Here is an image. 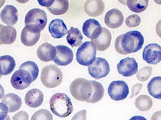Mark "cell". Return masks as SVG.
<instances>
[{
    "label": "cell",
    "instance_id": "obj_5",
    "mask_svg": "<svg viewBox=\"0 0 161 120\" xmlns=\"http://www.w3.org/2000/svg\"><path fill=\"white\" fill-rule=\"evenodd\" d=\"M91 39L97 50L104 51L110 46L112 35L108 29L101 26L93 32Z\"/></svg>",
    "mask_w": 161,
    "mask_h": 120
},
{
    "label": "cell",
    "instance_id": "obj_37",
    "mask_svg": "<svg viewBox=\"0 0 161 120\" xmlns=\"http://www.w3.org/2000/svg\"><path fill=\"white\" fill-rule=\"evenodd\" d=\"M13 120H28V115L25 111H20L13 117Z\"/></svg>",
    "mask_w": 161,
    "mask_h": 120
},
{
    "label": "cell",
    "instance_id": "obj_24",
    "mask_svg": "<svg viewBox=\"0 0 161 120\" xmlns=\"http://www.w3.org/2000/svg\"><path fill=\"white\" fill-rule=\"evenodd\" d=\"M47 8L50 13L55 16L64 15L69 9V2L67 0H54L52 6Z\"/></svg>",
    "mask_w": 161,
    "mask_h": 120
},
{
    "label": "cell",
    "instance_id": "obj_27",
    "mask_svg": "<svg viewBox=\"0 0 161 120\" xmlns=\"http://www.w3.org/2000/svg\"><path fill=\"white\" fill-rule=\"evenodd\" d=\"M90 82L92 86V93L90 99L86 102L90 103H95L99 102L102 99L104 96L105 90L101 83L93 80L90 81Z\"/></svg>",
    "mask_w": 161,
    "mask_h": 120
},
{
    "label": "cell",
    "instance_id": "obj_45",
    "mask_svg": "<svg viewBox=\"0 0 161 120\" xmlns=\"http://www.w3.org/2000/svg\"><path fill=\"white\" fill-rule=\"evenodd\" d=\"M154 2L158 4L161 5V1H154Z\"/></svg>",
    "mask_w": 161,
    "mask_h": 120
},
{
    "label": "cell",
    "instance_id": "obj_19",
    "mask_svg": "<svg viewBox=\"0 0 161 120\" xmlns=\"http://www.w3.org/2000/svg\"><path fill=\"white\" fill-rule=\"evenodd\" d=\"M43 100L44 95L43 93L37 89H33L27 92L25 101L29 107L37 108L42 104Z\"/></svg>",
    "mask_w": 161,
    "mask_h": 120
},
{
    "label": "cell",
    "instance_id": "obj_2",
    "mask_svg": "<svg viewBox=\"0 0 161 120\" xmlns=\"http://www.w3.org/2000/svg\"><path fill=\"white\" fill-rule=\"evenodd\" d=\"M50 106L53 114L59 117H67L74 111L71 99L65 93H57L54 94L50 99Z\"/></svg>",
    "mask_w": 161,
    "mask_h": 120
},
{
    "label": "cell",
    "instance_id": "obj_20",
    "mask_svg": "<svg viewBox=\"0 0 161 120\" xmlns=\"http://www.w3.org/2000/svg\"><path fill=\"white\" fill-rule=\"evenodd\" d=\"M49 30L55 39H61L68 34V28L64 21L59 19L53 20L49 24Z\"/></svg>",
    "mask_w": 161,
    "mask_h": 120
},
{
    "label": "cell",
    "instance_id": "obj_43",
    "mask_svg": "<svg viewBox=\"0 0 161 120\" xmlns=\"http://www.w3.org/2000/svg\"><path fill=\"white\" fill-rule=\"evenodd\" d=\"M5 3V1H0V8Z\"/></svg>",
    "mask_w": 161,
    "mask_h": 120
},
{
    "label": "cell",
    "instance_id": "obj_1",
    "mask_svg": "<svg viewBox=\"0 0 161 120\" xmlns=\"http://www.w3.org/2000/svg\"><path fill=\"white\" fill-rule=\"evenodd\" d=\"M144 43V39L141 32L131 31L119 36L115 39L114 47L117 53L127 55L140 50Z\"/></svg>",
    "mask_w": 161,
    "mask_h": 120
},
{
    "label": "cell",
    "instance_id": "obj_14",
    "mask_svg": "<svg viewBox=\"0 0 161 120\" xmlns=\"http://www.w3.org/2000/svg\"><path fill=\"white\" fill-rule=\"evenodd\" d=\"M57 55L54 62L58 66H65L72 62L74 54L72 50L67 46L58 45L55 47Z\"/></svg>",
    "mask_w": 161,
    "mask_h": 120
},
{
    "label": "cell",
    "instance_id": "obj_38",
    "mask_svg": "<svg viewBox=\"0 0 161 120\" xmlns=\"http://www.w3.org/2000/svg\"><path fill=\"white\" fill-rule=\"evenodd\" d=\"M86 110H83L75 114L72 120H86Z\"/></svg>",
    "mask_w": 161,
    "mask_h": 120
},
{
    "label": "cell",
    "instance_id": "obj_11",
    "mask_svg": "<svg viewBox=\"0 0 161 120\" xmlns=\"http://www.w3.org/2000/svg\"><path fill=\"white\" fill-rule=\"evenodd\" d=\"M41 31L33 25H26L23 29L21 34V41L27 47H32L36 45L41 36Z\"/></svg>",
    "mask_w": 161,
    "mask_h": 120
},
{
    "label": "cell",
    "instance_id": "obj_4",
    "mask_svg": "<svg viewBox=\"0 0 161 120\" xmlns=\"http://www.w3.org/2000/svg\"><path fill=\"white\" fill-rule=\"evenodd\" d=\"M41 80L46 87L54 88L62 83L63 74L61 70L56 65H48L42 69Z\"/></svg>",
    "mask_w": 161,
    "mask_h": 120
},
{
    "label": "cell",
    "instance_id": "obj_31",
    "mask_svg": "<svg viewBox=\"0 0 161 120\" xmlns=\"http://www.w3.org/2000/svg\"><path fill=\"white\" fill-rule=\"evenodd\" d=\"M19 69H24L28 71L33 78V82L37 78L39 74V68L35 62L32 61H26L20 66Z\"/></svg>",
    "mask_w": 161,
    "mask_h": 120
},
{
    "label": "cell",
    "instance_id": "obj_34",
    "mask_svg": "<svg viewBox=\"0 0 161 120\" xmlns=\"http://www.w3.org/2000/svg\"><path fill=\"white\" fill-rule=\"evenodd\" d=\"M141 23V18L136 14L130 15L125 20L126 25L130 28L137 27L140 25Z\"/></svg>",
    "mask_w": 161,
    "mask_h": 120
},
{
    "label": "cell",
    "instance_id": "obj_10",
    "mask_svg": "<svg viewBox=\"0 0 161 120\" xmlns=\"http://www.w3.org/2000/svg\"><path fill=\"white\" fill-rule=\"evenodd\" d=\"M129 93L128 86L124 81H113L110 84L108 88V94L111 99L115 101L125 100Z\"/></svg>",
    "mask_w": 161,
    "mask_h": 120
},
{
    "label": "cell",
    "instance_id": "obj_7",
    "mask_svg": "<svg viewBox=\"0 0 161 120\" xmlns=\"http://www.w3.org/2000/svg\"><path fill=\"white\" fill-rule=\"evenodd\" d=\"M47 16L44 10L39 8H34L28 11L25 20V26L33 25L39 29L41 32L46 26L47 23Z\"/></svg>",
    "mask_w": 161,
    "mask_h": 120
},
{
    "label": "cell",
    "instance_id": "obj_15",
    "mask_svg": "<svg viewBox=\"0 0 161 120\" xmlns=\"http://www.w3.org/2000/svg\"><path fill=\"white\" fill-rule=\"evenodd\" d=\"M105 24L108 28L116 29L123 24L124 21L123 13L117 8L109 10L105 17Z\"/></svg>",
    "mask_w": 161,
    "mask_h": 120
},
{
    "label": "cell",
    "instance_id": "obj_44",
    "mask_svg": "<svg viewBox=\"0 0 161 120\" xmlns=\"http://www.w3.org/2000/svg\"><path fill=\"white\" fill-rule=\"evenodd\" d=\"M3 25H2V24H0V32H1V30H2V28L3 27ZM0 45H3V43L1 42V40H0Z\"/></svg>",
    "mask_w": 161,
    "mask_h": 120
},
{
    "label": "cell",
    "instance_id": "obj_18",
    "mask_svg": "<svg viewBox=\"0 0 161 120\" xmlns=\"http://www.w3.org/2000/svg\"><path fill=\"white\" fill-rule=\"evenodd\" d=\"M2 21L7 25H14L18 21V10L10 5L6 6L0 14Z\"/></svg>",
    "mask_w": 161,
    "mask_h": 120
},
{
    "label": "cell",
    "instance_id": "obj_8",
    "mask_svg": "<svg viewBox=\"0 0 161 120\" xmlns=\"http://www.w3.org/2000/svg\"><path fill=\"white\" fill-rule=\"evenodd\" d=\"M10 82L13 88L18 90H22L28 87L33 81L28 71L19 69L13 74Z\"/></svg>",
    "mask_w": 161,
    "mask_h": 120
},
{
    "label": "cell",
    "instance_id": "obj_16",
    "mask_svg": "<svg viewBox=\"0 0 161 120\" xmlns=\"http://www.w3.org/2000/svg\"><path fill=\"white\" fill-rule=\"evenodd\" d=\"M105 8V4L101 0H88L84 4V11L90 17L100 16L104 13Z\"/></svg>",
    "mask_w": 161,
    "mask_h": 120
},
{
    "label": "cell",
    "instance_id": "obj_46",
    "mask_svg": "<svg viewBox=\"0 0 161 120\" xmlns=\"http://www.w3.org/2000/svg\"><path fill=\"white\" fill-rule=\"evenodd\" d=\"M1 77H2V75H1V74H0V78H1Z\"/></svg>",
    "mask_w": 161,
    "mask_h": 120
},
{
    "label": "cell",
    "instance_id": "obj_23",
    "mask_svg": "<svg viewBox=\"0 0 161 120\" xmlns=\"http://www.w3.org/2000/svg\"><path fill=\"white\" fill-rule=\"evenodd\" d=\"M17 31L12 26H4L0 32V40L3 44L10 45L15 42Z\"/></svg>",
    "mask_w": 161,
    "mask_h": 120
},
{
    "label": "cell",
    "instance_id": "obj_17",
    "mask_svg": "<svg viewBox=\"0 0 161 120\" xmlns=\"http://www.w3.org/2000/svg\"><path fill=\"white\" fill-rule=\"evenodd\" d=\"M37 55L40 60L44 62L53 60L57 55L55 47L50 43L45 42L42 44L37 50Z\"/></svg>",
    "mask_w": 161,
    "mask_h": 120
},
{
    "label": "cell",
    "instance_id": "obj_22",
    "mask_svg": "<svg viewBox=\"0 0 161 120\" xmlns=\"http://www.w3.org/2000/svg\"><path fill=\"white\" fill-rule=\"evenodd\" d=\"M16 62L12 56L6 55L0 57V74L1 75L10 74L14 70Z\"/></svg>",
    "mask_w": 161,
    "mask_h": 120
},
{
    "label": "cell",
    "instance_id": "obj_29",
    "mask_svg": "<svg viewBox=\"0 0 161 120\" xmlns=\"http://www.w3.org/2000/svg\"><path fill=\"white\" fill-rule=\"evenodd\" d=\"M148 2L147 0H129L126 1V5L131 11L139 13L147 9Z\"/></svg>",
    "mask_w": 161,
    "mask_h": 120
},
{
    "label": "cell",
    "instance_id": "obj_28",
    "mask_svg": "<svg viewBox=\"0 0 161 120\" xmlns=\"http://www.w3.org/2000/svg\"><path fill=\"white\" fill-rule=\"evenodd\" d=\"M135 106L141 111H147L150 110L153 106V102L150 97L146 95L139 96L136 99Z\"/></svg>",
    "mask_w": 161,
    "mask_h": 120
},
{
    "label": "cell",
    "instance_id": "obj_42",
    "mask_svg": "<svg viewBox=\"0 0 161 120\" xmlns=\"http://www.w3.org/2000/svg\"><path fill=\"white\" fill-rule=\"evenodd\" d=\"M4 95V90L3 88L0 85V100L3 97Z\"/></svg>",
    "mask_w": 161,
    "mask_h": 120
},
{
    "label": "cell",
    "instance_id": "obj_12",
    "mask_svg": "<svg viewBox=\"0 0 161 120\" xmlns=\"http://www.w3.org/2000/svg\"><path fill=\"white\" fill-rule=\"evenodd\" d=\"M142 57L148 64L156 65L161 61V47L157 43L148 44L144 49Z\"/></svg>",
    "mask_w": 161,
    "mask_h": 120
},
{
    "label": "cell",
    "instance_id": "obj_13",
    "mask_svg": "<svg viewBox=\"0 0 161 120\" xmlns=\"http://www.w3.org/2000/svg\"><path fill=\"white\" fill-rule=\"evenodd\" d=\"M117 69L120 74L125 77H130L137 73L138 64L134 58L127 57L120 60Z\"/></svg>",
    "mask_w": 161,
    "mask_h": 120
},
{
    "label": "cell",
    "instance_id": "obj_21",
    "mask_svg": "<svg viewBox=\"0 0 161 120\" xmlns=\"http://www.w3.org/2000/svg\"><path fill=\"white\" fill-rule=\"evenodd\" d=\"M2 103L6 105L9 113H13L20 109L22 105V100L18 95L14 93H8L3 97Z\"/></svg>",
    "mask_w": 161,
    "mask_h": 120
},
{
    "label": "cell",
    "instance_id": "obj_6",
    "mask_svg": "<svg viewBox=\"0 0 161 120\" xmlns=\"http://www.w3.org/2000/svg\"><path fill=\"white\" fill-rule=\"evenodd\" d=\"M97 50L90 41L84 42L77 50L76 60L78 63L84 66H89L96 59Z\"/></svg>",
    "mask_w": 161,
    "mask_h": 120
},
{
    "label": "cell",
    "instance_id": "obj_30",
    "mask_svg": "<svg viewBox=\"0 0 161 120\" xmlns=\"http://www.w3.org/2000/svg\"><path fill=\"white\" fill-rule=\"evenodd\" d=\"M100 27L101 25L97 21L94 19H89L83 23L82 32L87 37L91 39L93 32Z\"/></svg>",
    "mask_w": 161,
    "mask_h": 120
},
{
    "label": "cell",
    "instance_id": "obj_41",
    "mask_svg": "<svg viewBox=\"0 0 161 120\" xmlns=\"http://www.w3.org/2000/svg\"><path fill=\"white\" fill-rule=\"evenodd\" d=\"M151 120H161V111H158L154 113L152 116Z\"/></svg>",
    "mask_w": 161,
    "mask_h": 120
},
{
    "label": "cell",
    "instance_id": "obj_39",
    "mask_svg": "<svg viewBox=\"0 0 161 120\" xmlns=\"http://www.w3.org/2000/svg\"><path fill=\"white\" fill-rule=\"evenodd\" d=\"M40 5L42 6L45 7H50L53 4L54 2V0H46V1H38Z\"/></svg>",
    "mask_w": 161,
    "mask_h": 120
},
{
    "label": "cell",
    "instance_id": "obj_36",
    "mask_svg": "<svg viewBox=\"0 0 161 120\" xmlns=\"http://www.w3.org/2000/svg\"><path fill=\"white\" fill-rule=\"evenodd\" d=\"M142 87L143 85L142 84H137L134 85L131 89V95L130 96V98L131 99L134 96L138 95L142 90Z\"/></svg>",
    "mask_w": 161,
    "mask_h": 120
},
{
    "label": "cell",
    "instance_id": "obj_26",
    "mask_svg": "<svg viewBox=\"0 0 161 120\" xmlns=\"http://www.w3.org/2000/svg\"><path fill=\"white\" fill-rule=\"evenodd\" d=\"M147 90L151 96L161 100V76L153 77L148 83Z\"/></svg>",
    "mask_w": 161,
    "mask_h": 120
},
{
    "label": "cell",
    "instance_id": "obj_25",
    "mask_svg": "<svg viewBox=\"0 0 161 120\" xmlns=\"http://www.w3.org/2000/svg\"><path fill=\"white\" fill-rule=\"evenodd\" d=\"M67 34V42L72 48L79 47L82 45L83 38L78 28L71 27Z\"/></svg>",
    "mask_w": 161,
    "mask_h": 120
},
{
    "label": "cell",
    "instance_id": "obj_40",
    "mask_svg": "<svg viewBox=\"0 0 161 120\" xmlns=\"http://www.w3.org/2000/svg\"><path fill=\"white\" fill-rule=\"evenodd\" d=\"M156 32L157 34L161 38V19L159 21L156 26Z\"/></svg>",
    "mask_w": 161,
    "mask_h": 120
},
{
    "label": "cell",
    "instance_id": "obj_9",
    "mask_svg": "<svg viewBox=\"0 0 161 120\" xmlns=\"http://www.w3.org/2000/svg\"><path fill=\"white\" fill-rule=\"evenodd\" d=\"M108 62L104 58L97 57L94 62L88 66V71L90 75L96 79L106 77L110 72Z\"/></svg>",
    "mask_w": 161,
    "mask_h": 120
},
{
    "label": "cell",
    "instance_id": "obj_33",
    "mask_svg": "<svg viewBox=\"0 0 161 120\" xmlns=\"http://www.w3.org/2000/svg\"><path fill=\"white\" fill-rule=\"evenodd\" d=\"M32 120H53V115L46 109H41L35 113L31 118Z\"/></svg>",
    "mask_w": 161,
    "mask_h": 120
},
{
    "label": "cell",
    "instance_id": "obj_35",
    "mask_svg": "<svg viewBox=\"0 0 161 120\" xmlns=\"http://www.w3.org/2000/svg\"><path fill=\"white\" fill-rule=\"evenodd\" d=\"M8 109L7 107L4 104L0 103V120L6 119L8 117Z\"/></svg>",
    "mask_w": 161,
    "mask_h": 120
},
{
    "label": "cell",
    "instance_id": "obj_3",
    "mask_svg": "<svg viewBox=\"0 0 161 120\" xmlns=\"http://www.w3.org/2000/svg\"><path fill=\"white\" fill-rule=\"evenodd\" d=\"M70 91L75 100L86 102L92 96V86L90 81L84 78H77L71 84Z\"/></svg>",
    "mask_w": 161,
    "mask_h": 120
},
{
    "label": "cell",
    "instance_id": "obj_32",
    "mask_svg": "<svg viewBox=\"0 0 161 120\" xmlns=\"http://www.w3.org/2000/svg\"><path fill=\"white\" fill-rule=\"evenodd\" d=\"M152 67L149 66L144 67L138 71L137 78L141 82H145L149 79L152 73Z\"/></svg>",
    "mask_w": 161,
    "mask_h": 120
}]
</instances>
